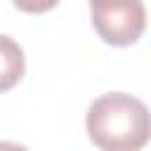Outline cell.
<instances>
[{
	"mask_svg": "<svg viewBox=\"0 0 151 151\" xmlns=\"http://www.w3.org/2000/svg\"><path fill=\"white\" fill-rule=\"evenodd\" d=\"M85 130L99 151H142L151 142V111L127 92H106L90 104Z\"/></svg>",
	"mask_w": 151,
	"mask_h": 151,
	"instance_id": "1",
	"label": "cell"
},
{
	"mask_svg": "<svg viewBox=\"0 0 151 151\" xmlns=\"http://www.w3.org/2000/svg\"><path fill=\"white\" fill-rule=\"evenodd\" d=\"M90 17L97 35L113 47L134 45L146 31V7L139 0L90 2Z\"/></svg>",
	"mask_w": 151,
	"mask_h": 151,
	"instance_id": "2",
	"label": "cell"
},
{
	"mask_svg": "<svg viewBox=\"0 0 151 151\" xmlns=\"http://www.w3.org/2000/svg\"><path fill=\"white\" fill-rule=\"evenodd\" d=\"M26 73V57H24V50L21 45L0 33V92H7L12 90Z\"/></svg>",
	"mask_w": 151,
	"mask_h": 151,
	"instance_id": "3",
	"label": "cell"
},
{
	"mask_svg": "<svg viewBox=\"0 0 151 151\" xmlns=\"http://www.w3.org/2000/svg\"><path fill=\"white\" fill-rule=\"evenodd\" d=\"M0 151H28V149L17 142H0Z\"/></svg>",
	"mask_w": 151,
	"mask_h": 151,
	"instance_id": "4",
	"label": "cell"
}]
</instances>
